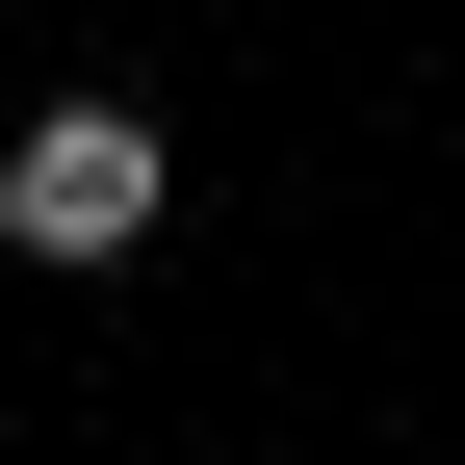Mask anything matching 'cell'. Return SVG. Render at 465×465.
Returning <instances> with one entry per match:
<instances>
[{"instance_id":"obj_1","label":"cell","mask_w":465,"mask_h":465,"mask_svg":"<svg viewBox=\"0 0 465 465\" xmlns=\"http://www.w3.org/2000/svg\"><path fill=\"white\" fill-rule=\"evenodd\" d=\"M155 207H182V155H155V104H26L0 130V259H155Z\"/></svg>"}]
</instances>
